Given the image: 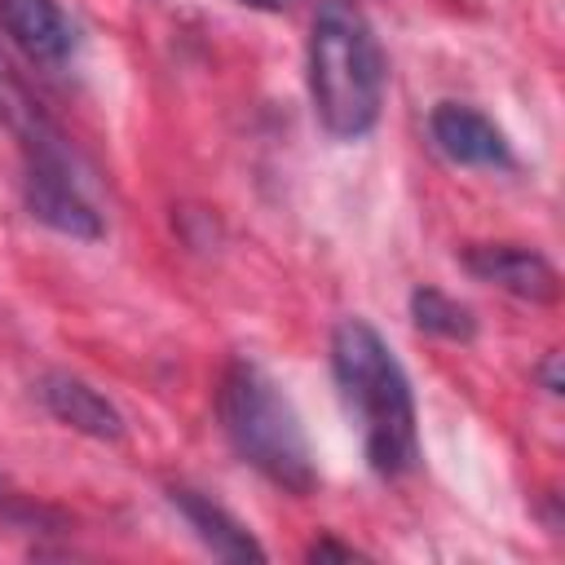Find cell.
Wrapping results in <instances>:
<instances>
[{"mask_svg": "<svg viewBox=\"0 0 565 565\" xmlns=\"http://www.w3.org/2000/svg\"><path fill=\"white\" fill-rule=\"evenodd\" d=\"M384 84L388 66L366 13L353 0H322L309 31V97L318 124L340 141L366 137L380 124Z\"/></svg>", "mask_w": 565, "mask_h": 565, "instance_id": "7a4b0ae2", "label": "cell"}, {"mask_svg": "<svg viewBox=\"0 0 565 565\" xmlns=\"http://www.w3.org/2000/svg\"><path fill=\"white\" fill-rule=\"evenodd\" d=\"M433 141L450 163L463 168H512V146L503 137V128L481 115L477 106L463 102H437L428 115Z\"/></svg>", "mask_w": 565, "mask_h": 565, "instance_id": "5b68a950", "label": "cell"}, {"mask_svg": "<svg viewBox=\"0 0 565 565\" xmlns=\"http://www.w3.org/2000/svg\"><path fill=\"white\" fill-rule=\"evenodd\" d=\"M411 318L419 331L428 335H441V340H455V344H468L477 335V318L468 305H459L455 296L437 291V287H415L411 291Z\"/></svg>", "mask_w": 565, "mask_h": 565, "instance_id": "30bf717a", "label": "cell"}, {"mask_svg": "<svg viewBox=\"0 0 565 565\" xmlns=\"http://www.w3.org/2000/svg\"><path fill=\"white\" fill-rule=\"evenodd\" d=\"M0 26L31 62L53 66L75 49V26L57 0H0Z\"/></svg>", "mask_w": 565, "mask_h": 565, "instance_id": "52a82bcc", "label": "cell"}, {"mask_svg": "<svg viewBox=\"0 0 565 565\" xmlns=\"http://www.w3.org/2000/svg\"><path fill=\"white\" fill-rule=\"evenodd\" d=\"M26 190V212L71 238H102V212L84 194L75 168H26L22 177Z\"/></svg>", "mask_w": 565, "mask_h": 565, "instance_id": "8992f818", "label": "cell"}, {"mask_svg": "<svg viewBox=\"0 0 565 565\" xmlns=\"http://www.w3.org/2000/svg\"><path fill=\"white\" fill-rule=\"evenodd\" d=\"M327 556L349 561V556H358V552H353V547H344V543H335V539H318V543L309 547V561H327Z\"/></svg>", "mask_w": 565, "mask_h": 565, "instance_id": "8fae6325", "label": "cell"}, {"mask_svg": "<svg viewBox=\"0 0 565 565\" xmlns=\"http://www.w3.org/2000/svg\"><path fill=\"white\" fill-rule=\"evenodd\" d=\"M331 371L362 419L366 463L380 477H406L419 463L415 393L388 340L366 318H340L331 331Z\"/></svg>", "mask_w": 565, "mask_h": 565, "instance_id": "6da1fadb", "label": "cell"}, {"mask_svg": "<svg viewBox=\"0 0 565 565\" xmlns=\"http://www.w3.org/2000/svg\"><path fill=\"white\" fill-rule=\"evenodd\" d=\"M40 402L49 406L53 419H62L66 428L93 437V441H119L124 437V415L110 397H102L93 384L75 380V375H44L40 380Z\"/></svg>", "mask_w": 565, "mask_h": 565, "instance_id": "ba28073f", "label": "cell"}, {"mask_svg": "<svg viewBox=\"0 0 565 565\" xmlns=\"http://www.w3.org/2000/svg\"><path fill=\"white\" fill-rule=\"evenodd\" d=\"M216 411H221V428L230 446L265 481H274L287 494H309L318 486V468H313V450L300 428V415L256 362L234 358L225 366Z\"/></svg>", "mask_w": 565, "mask_h": 565, "instance_id": "3957f363", "label": "cell"}, {"mask_svg": "<svg viewBox=\"0 0 565 565\" xmlns=\"http://www.w3.org/2000/svg\"><path fill=\"white\" fill-rule=\"evenodd\" d=\"M168 499L212 556H221V561H265V547L256 543V534L234 512H225L212 494H199L190 486H172Z\"/></svg>", "mask_w": 565, "mask_h": 565, "instance_id": "9c48e42d", "label": "cell"}, {"mask_svg": "<svg viewBox=\"0 0 565 565\" xmlns=\"http://www.w3.org/2000/svg\"><path fill=\"white\" fill-rule=\"evenodd\" d=\"M238 4H247V9H265V13H278V9H287V4H296V0H238Z\"/></svg>", "mask_w": 565, "mask_h": 565, "instance_id": "4fadbf2b", "label": "cell"}, {"mask_svg": "<svg viewBox=\"0 0 565 565\" xmlns=\"http://www.w3.org/2000/svg\"><path fill=\"white\" fill-rule=\"evenodd\" d=\"M543 380H547V393H561V358L556 353L543 362Z\"/></svg>", "mask_w": 565, "mask_h": 565, "instance_id": "7c38bea8", "label": "cell"}, {"mask_svg": "<svg viewBox=\"0 0 565 565\" xmlns=\"http://www.w3.org/2000/svg\"><path fill=\"white\" fill-rule=\"evenodd\" d=\"M463 269L477 282H490L516 300H534V305H552L561 296V274L556 265L521 243H472L463 252Z\"/></svg>", "mask_w": 565, "mask_h": 565, "instance_id": "277c9868", "label": "cell"}]
</instances>
